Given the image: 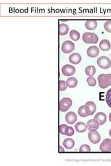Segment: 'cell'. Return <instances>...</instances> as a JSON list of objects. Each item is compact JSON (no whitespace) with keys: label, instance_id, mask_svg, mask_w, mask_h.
<instances>
[{"label":"cell","instance_id":"1","mask_svg":"<svg viewBox=\"0 0 111 166\" xmlns=\"http://www.w3.org/2000/svg\"><path fill=\"white\" fill-rule=\"evenodd\" d=\"M99 87L106 89L111 85V74H100L97 77Z\"/></svg>","mask_w":111,"mask_h":166},{"label":"cell","instance_id":"2","mask_svg":"<svg viewBox=\"0 0 111 166\" xmlns=\"http://www.w3.org/2000/svg\"><path fill=\"white\" fill-rule=\"evenodd\" d=\"M83 41L86 44H97L99 41V38L97 34L86 32L83 35Z\"/></svg>","mask_w":111,"mask_h":166},{"label":"cell","instance_id":"3","mask_svg":"<svg viewBox=\"0 0 111 166\" xmlns=\"http://www.w3.org/2000/svg\"><path fill=\"white\" fill-rule=\"evenodd\" d=\"M72 105V100L69 98H63L59 102V110L62 112L67 111Z\"/></svg>","mask_w":111,"mask_h":166},{"label":"cell","instance_id":"4","mask_svg":"<svg viewBox=\"0 0 111 166\" xmlns=\"http://www.w3.org/2000/svg\"><path fill=\"white\" fill-rule=\"evenodd\" d=\"M98 66L104 69H107L111 66L110 60L106 56H101L97 60Z\"/></svg>","mask_w":111,"mask_h":166},{"label":"cell","instance_id":"5","mask_svg":"<svg viewBox=\"0 0 111 166\" xmlns=\"http://www.w3.org/2000/svg\"><path fill=\"white\" fill-rule=\"evenodd\" d=\"M75 49V45L71 41H65L61 46V50L65 53H70L72 52Z\"/></svg>","mask_w":111,"mask_h":166},{"label":"cell","instance_id":"6","mask_svg":"<svg viewBox=\"0 0 111 166\" xmlns=\"http://www.w3.org/2000/svg\"><path fill=\"white\" fill-rule=\"evenodd\" d=\"M62 74L65 76H72L76 72V69L74 66L70 65V64H65L62 67Z\"/></svg>","mask_w":111,"mask_h":166},{"label":"cell","instance_id":"7","mask_svg":"<svg viewBox=\"0 0 111 166\" xmlns=\"http://www.w3.org/2000/svg\"><path fill=\"white\" fill-rule=\"evenodd\" d=\"M88 139L92 143L97 144L101 140V136H100L99 133L97 131V130H95L90 131L88 133Z\"/></svg>","mask_w":111,"mask_h":166},{"label":"cell","instance_id":"8","mask_svg":"<svg viewBox=\"0 0 111 166\" xmlns=\"http://www.w3.org/2000/svg\"><path fill=\"white\" fill-rule=\"evenodd\" d=\"M84 106L88 116L93 115L96 111V109H97V107H96L95 103L92 102V101H88V102H87L85 103Z\"/></svg>","mask_w":111,"mask_h":166},{"label":"cell","instance_id":"9","mask_svg":"<svg viewBox=\"0 0 111 166\" xmlns=\"http://www.w3.org/2000/svg\"><path fill=\"white\" fill-rule=\"evenodd\" d=\"M100 150L101 152H110L111 151V139H106L104 140L99 147Z\"/></svg>","mask_w":111,"mask_h":166},{"label":"cell","instance_id":"10","mask_svg":"<svg viewBox=\"0 0 111 166\" xmlns=\"http://www.w3.org/2000/svg\"><path fill=\"white\" fill-rule=\"evenodd\" d=\"M65 120L68 124H74L77 120V116L74 111H70L65 115Z\"/></svg>","mask_w":111,"mask_h":166},{"label":"cell","instance_id":"11","mask_svg":"<svg viewBox=\"0 0 111 166\" xmlns=\"http://www.w3.org/2000/svg\"><path fill=\"white\" fill-rule=\"evenodd\" d=\"M99 49L96 46H90L87 50V55L90 58H95L99 55Z\"/></svg>","mask_w":111,"mask_h":166},{"label":"cell","instance_id":"12","mask_svg":"<svg viewBox=\"0 0 111 166\" xmlns=\"http://www.w3.org/2000/svg\"><path fill=\"white\" fill-rule=\"evenodd\" d=\"M87 129H89V131H92L99 129L100 125L95 119H91L87 121Z\"/></svg>","mask_w":111,"mask_h":166},{"label":"cell","instance_id":"13","mask_svg":"<svg viewBox=\"0 0 111 166\" xmlns=\"http://www.w3.org/2000/svg\"><path fill=\"white\" fill-rule=\"evenodd\" d=\"M69 61L73 64H78L81 61V56L78 53H72L70 55Z\"/></svg>","mask_w":111,"mask_h":166},{"label":"cell","instance_id":"14","mask_svg":"<svg viewBox=\"0 0 111 166\" xmlns=\"http://www.w3.org/2000/svg\"><path fill=\"white\" fill-rule=\"evenodd\" d=\"M94 119H95L97 121L99 122L100 125H102L106 122V114H104V112H99L95 116Z\"/></svg>","mask_w":111,"mask_h":166},{"label":"cell","instance_id":"15","mask_svg":"<svg viewBox=\"0 0 111 166\" xmlns=\"http://www.w3.org/2000/svg\"><path fill=\"white\" fill-rule=\"evenodd\" d=\"M99 46L100 49L103 51H108V50H110L111 47L110 42L108 40H106V39L102 40L101 42H100V44Z\"/></svg>","mask_w":111,"mask_h":166},{"label":"cell","instance_id":"16","mask_svg":"<svg viewBox=\"0 0 111 166\" xmlns=\"http://www.w3.org/2000/svg\"><path fill=\"white\" fill-rule=\"evenodd\" d=\"M74 128H75V129L78 131V132L83 133V132H85V131L87 129V124H85L83 122H78L75 125V127H74Z\"/></svg>","mask_w":111,"mask_h":166},{"label":"cell","instance_id":"17","mask_svg":"<svg viewBox=\"0 0 111 166\" xmlns=\"http://www.w3.org/2000/svg\"><path fill=\"white\" fill-rule=\"evenodd\" d=\"M85 27L87 30H95L97 27V21L96 20H87Z\"/></svg>","mask_w":111,"mask_h":166},{"label":"cell","instance_id":"18","mask_svg":"<svg viewBox=\"0 0 111 166\" xmlns=\"http://www.w3.org/2000/svg\"><path fill=\"white\" fill-rule=\"evenodd\" d=\"M63 145L67 150H71L74 148V144H75V142L72 139H66L64 140L63 141Z\"/></svg>","mask_w":111,"mask_h":166},{"label":"cell","instance_id":"19","mask_svg":"<svg viewBox=\"0 0 111 166\" xmlns=\"http://www.w3.org/2000/svg\"><path fill=\"white\" fill-rule=\"evenodd\" d=\"M66 84H67V87L70 88L76 87L78 84L77 79H76V77H69V78L67 80V81H66Z\"/></svg>","mask_w":111,"mask_h":166},{"label":"cell","instance_id":"20","mask_svg":"<svg viewBox=\"0 0 111 166\" xmlns=\"http://www.w3.org/2000/svg\"><path fill=\"white\" fill-rule=\"evenodd\" d=\"M69 31V27L65 24H60L59 25V34L61 35H65Z\"/></svg>","mask_w":111,"mask_h":166},{"label":"cell","instance_id":"21","mask_svg":"<svg viewBox=\"0 0 111 166\" xmlns=\"http://www.w3.org/2000/svg\"><path fill=\"white\" fill-rule=\"evenodd\" d=\"M85 74H86L87 76H93L94 75L96 74V68L95 66L90 65L87 66L85 69Z\"/></svg>","mask_w":111,"mask_h":166},{"label":"cell","instance_id":"22","mask_svg":"<svg viewBox=\"0 0 111 166\" xmlns=\"http://www.w3.org/2000/svg\"><path fill=\"white\" fill-rule=\"evenodd\" d=\"M70 38L74 41H78L80 38V33L76 30H72L70 33Z\"/></svg>","mask_w":111,"mask_h":166},{"label":"cell","instance_id":"23","mask_svg":"<svg viewBox=\"0 0 111 166\" xmlns=\"http://www.w3.org/2000/svg\"><path fill=\"white\" fill-rule=\"evenodd\" d=\"M78 115H79L80 116H81V117H87V116H88V115H87V114L86 112V110H85L84 105L81 106L79 108H78Z\"/></svg>","mask_w":111,"mask_h":166},{"label":"cell","instance_id":"24","mask_svg":"<svg viewBox=\"0 0 111 166\" xmlns=\"http://www.w3.org/2000/svg\"><path fill=\"white\" fill-rule=\"evenodd\" d=\"M86 82L88 84V85L90 86V87H95L96 84H97V81H96L95 77H93L92 76H89L87 77Z\"/></svg>","mask_w":111,"mask_h":166},{"label":"cell","instance_id":"25","mask_svg":"<svg viewBox=\"0 0 111 166\" xmlns=\"http://www.w3.org/2000/svg\"><path fill=\"white\" fill-rule=\"evenodd\" d=\"M74 134V130L72 127L67 126V128L65 129V135L68 136H71Z\"/></svg>","mask_w":111,"mask_h":166},{"label":"cell","instance_id":"26","mask_svg":"<svg viewBox=\"0 0 111 166\" xmlns=\"http://www.w3.org/2000/svg\"><path fill=\"white\" fill-rule=\"evenodd\" d=\"M106 102L108 105V107H110L111 108V89H110L106 93Z\"/></svg>","mask_w":111,"mask_h":166},{"label":"cell","instance_id":"27","mask_svg":"<svg viewBox=\"0 0 111 166\" xmlns=\"http://www.w3.org/2000/svg\"><path fill=\"white\" fill-rule=\"evenodd\" d=\"M67 84H66V82L64 80H60L59 81V90L61 91H63L67 89Z\"/></svg>","mask_w":111,"mask_h":166},{"label":"cell","instance_id":"28","mask_svg":"<svg viewBox=\"0 0 111 166\" xmlns=\"http://www.w3.org/2000/svg\"><path fill=\"white\" fill-rule=\"evenodd\" d=\"M79 151L81 152H90V147L88 145H83L80 147Z\"/></svg>","mask_w":111,"mask_h":166},{"label":"cell","instance_id":"29","mask_svg":"<svg viewBox=\"0 0 111 166\" xmlns=\"http://www.w3.org/2000/svg\"><path fill=\"white\" fill-rule=\"evenodd\" d=\"M104 29L108 33H111V20L107 21L104 23Z\"/></svg>","mask_w":111,"mask_h":166},{"label":"cell","instance_id":"30","mask_svg":"<svg viewBox=\"0 0 111 166\" xmlns=\"http://www.w3.org/2000/svg\"><path fill=\"white\" fill-rule=\"evenodd\" d=\"M67 128V125L65 124H62L61 125L59 126V132L60 134H61L63 135H65V129Z\"/></svg>","mask_w":111,"mask_h":166},{"label":"cell","instance_id":"31","mask_svg":"<svg viewBox=\"0 0 111 166\" xmlns=\"http://www.w3.org/2000/svg\"><path fill=\"white\" fill-rule=\"evenodd\" d=\"M59 149H60V151H61V152H64V150H63V147H61V146H60Z\"/></svg>","mask_w":111,"mask_h":166},{"label":"cell","instance_id":"32","mask_svg":"<svg viewBox=\"0 0 111 166\" xmlns=\"http://www.w3.org/2000/svg\"><path fill=\"white\" fill-rule=\"evenodd\" d=\"M108 133H109V135H110V136L111 137V129H110V130H109V132H108Z\"/></svg>","mask_w":111,"mask_h":166},{"label":"cell","instance_id":"33","mask_svg":"<svg viewBox=\"0 0 111 166\" xmlns=\"http://www.w3.org/2000/svg\"><path fill=\"white\" fill-rule=\"evenodd\" d=\"M110 57H111V54H110Z\"/></svg>","mask_w":111,"mask_h":166}]
</instances>
